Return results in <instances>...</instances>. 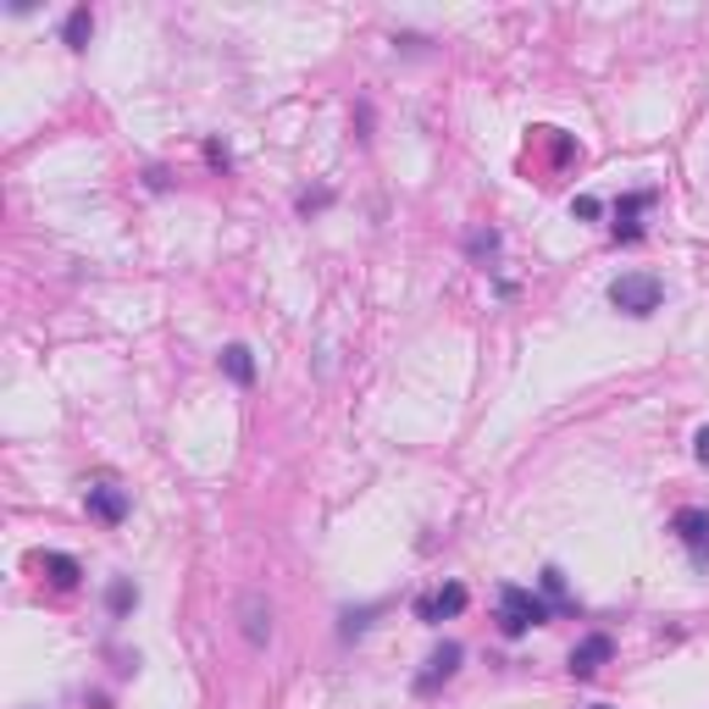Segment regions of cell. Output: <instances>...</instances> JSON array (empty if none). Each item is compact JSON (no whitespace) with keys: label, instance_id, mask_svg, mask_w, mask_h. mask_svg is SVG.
Here are the masks:
<instances>
[{"label":"cell","instance_id":"obj_1","mask_svg":"<svg viewBox=\"0 0 709 709\" xmlns=\"http://www.w3.org/2000/svg\"><path fill=\"white\" fill-rule=\"evenodd\" d=\"M659 299H665V283H659L654 272H621V277L610 283V305H615L621 316H654Z\"/></svg>","mask_w":709,"mask_h":709},{"label":"cell","instance_id":"obj_2","mask_svg":"<svg viewBox=\"0 0 709 709\" xmlns=\"http://www.w3.org/2000/svg\"><path fill=\"white\" fill-rule=\"evenodd\" d=\"M543 621H549V604H543L532 588H516V582L499 588V632H505V637H521V632H532V626H543Z\"/></svg>","mask_w":709,"mask_h":709},{"label":"cell","instance_id":"obj_3","mask_svg":"<svg viewBox=\"0 0 709 709\" xmlns=\"http://www.w3.org/2000/svg\"><path fill=\"white\" fill-rule=\"evenodd\" d=\"M670 532L681 538V549H687L698 565L709 560V510H703V505H687V510H676V516H670Z\"/></svg>","mask_w":709,"mask_h":709},{"label":"cell","instance_id":"obj_4","mask_svg":"<svg viewBox=\"0 0 709 709\" xmlns=\"http://www.w3.org/2000/svg\"><path fill=\"white\" fill-rule=\"evenodd\" d=\"M84 505H89V516L100 521V527H123L128 521V488H117V483H95L89 494H84Z\"/></svg>","mask_w":709,"mask_h":709},{"label":"cell","instance_id":"obj_5","mask_svg":"<svg viewBox=\"0 0 709 709\" xmlns=\"http://www.w3.org/2000/svg\"><path fill=\"white\" fill-rule=\"evenodd\" d=\"M466 599H472V593H466L461 582H444V588H433V593H422V599H416V615H422L427 626H438V621L461 615V610H466Z\"/></svg>","mask_w":709,"mask_h":709},{"label":"cell","instance_id":"obj_6","mask_svg":"<svg viewBox=\"0 0 709 709\" xmlns=\"http://www.w3.org/2000/svg\"><path fill=\"white\" fill-rule=\"evenodd\" d=\"M239 626H244V643L250 648H266L272 643V604L261 593H244L239 599Z\"/></svg>","mask_w":709,"mask_h":709},{"label":"cell","instance_id":"obj_7","mask_svg":"<svg viewBox=\"0 0 709 709\" xmlns=\"http://www.w3.org/2000/svg\"><path fill=\"white\" fill-rule=\"evenodd\" d=\"M461 654H466L461 643H438V648H433V659H427V670L416 676V692H438V687L461 670Z\"/></svg>","mask_w":709,"mask_h":709},{"label":"cell","instance_id":"obj_8","mask_svg":"<svg viewBox=\"0 0 709 709\" xmlns=\"http://www.w3.org/2000/svg\"><path fill=\"white\" fill-rule=\"evenodd\" d=\"M610 654H615V643H610L604 632L582 637V643L571 648V676H599V670L610 665Z\"/></svg>","mask_w":709,"mask_h":709},{"label":"cell","instance_id":"obj_9","mask_svg":"<svg viewBox=\"0 0 709 709\" xmlns=\"http://www.w3.org/2000/svg\"><path fill=\"white\" fill-rule=\"evenodd\" d=\"M648 205H654V194H626V200L615 205V239H626V244L643 239V222H637V216H643Z\"/></svg>","mask_w":709,"mask_h":709},{"label":"cell","instance_id":"obj_10","mask_svg":"<svg viewBox=\"0 0 709 709\" xmlns=\"http://www.w3.org/2000/svg\"><path fill=\"white\" fill-rule=\"evenodd\" d=\"M222 372H227L239 389H250V383H255V354H250L244 343H227V349H222Z\"/></svg>","mask_w":709,"mask_h":709},{"label":"cell","instance_id":"obj_11","mask_svg":"<svg viewBox=\"0 0 709 709\" xmlns=\"http://www.w3.org/2000/svg\"><path fill=\"white\" fill-rule=\"evenodd\" d=\"M34 560H40V571H51L56 588H78V576H84L73 554H56V549H51V554H34Z\"/></svg>","mask_w":709,"mask_h":709},{"label":"cell","instance_id":"obj_12","mask_svg":"<svg viewBox=\"0 0 709 709\" xmlns=\"http://www.w3.org/2000/svg\"><path fill=\"white\" fill-rule=\"evenodd\" d=\"M89 34H95V12H89V7L67 12V29H62V40H67L73 51H84V45H89Z\"/></svg>","mask_w":709,"mask_h":709},{"label":"cell","instance_id":"obj_13","mask_svg":"<svg viewBox=\"0 0 709 709\" xmlns=\"http://www.w3.org/2000/svg\"><path fill=\"white\" fill-rule=\"evenodd\" d=\"M106 604H112V615H128V610L139 604V588H134L128 576H117V582H112V593H106Z\"/></svg>","mask_w":709,"mask_h":709},{"label":"cell","instance_id":"obj_14","mask_svg":"<svg viewBox=\"0 0 709 709\" xmlns=\"http://www.w3.org/2000/svg\"><path fill=\"white\" fill-rule=\"evenodd\" d=\"M543 593H549V599H554V610H576V604H571V599H565V576H560V571H554V565H549V571H543Z\"/></svg>","mask_w":709,"mask_h":709},{"label":"cell","instance_id":"obj_15","mask_svg":"<svg viewBox=\"0 0 709 709\" xmlns=\"http://www.w3.org/2000/svg\"><path fill=\"white\" fill-rule=\"evenodd\" d=\"M599 211H604V205H599L593 194H582V200H571V216H588V222H593Z\"/></svg>","mask_w":709,"mask_h":709},{"label":"cell","instance_id":"obj_16","mask_svg":"<svg viewBox=\"0 0 709 709\" xmlns=\"http://www.w3.org/2000/svg\"><path fill=\"white\" fill-rule=\"evenodd\" d=\"M692 455H698V466H709V427H698V438H692Z\"/></svg>","mask_w":709,"mask_h":709},{"label":"cell","instance_id":"obj_17","mask_svg":"<svg viewBox=\"0 0 709 709\" xmlns=\"http://www.w3.org/2000/svg\"><path fill=\"white\" fill-rule=\"evenodd\" d=\"M593 709H604V703H593Z\"/></svg>","mask_w":709,"mask_h":709}]
</instances>
